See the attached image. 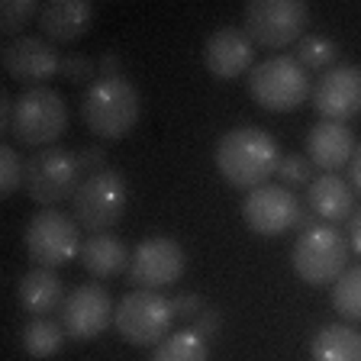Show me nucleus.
Masks as SVG:
<instances>
[{
	"label": "nucleus",
	"instance_id": "f257e3e1",
	"mask_svg": "<svg viewBox=\"0 0 361 361\" xmlns=\"http://www.w3.org/2000/svg\"><path fill=\"white\" fill-rule=\"evenodd\" d=\"M281 158L284 155H281V145L274 142V135L258 126L229 129L216 142L219 174L226 178V184H233L239 190H255L268 184L271 174H278Z\"/></svg>",
	"mask_w": 361,
	"mask_h": 361
},
{
	"label": "nucleus",
	"instance_id": "f03ea898",
	"mask_svg": "<svg viewBox=\"0 0 361 361\" xmlns=\"http://www.w3.org/2000/svg\"><path fill=\"white\" fill-rule=\"evenodd\" d=\"M81 116L100 139H126L142 116V97L126 78H97L84 90Z\"/></svg>",
	"mask_w": 361,
	"mask_h": 361
},
{
	"label": "nucleus",
	"instance_id": "7ed1b4c3",
	"mask_svg": "<svg viewBox=\"0 0 361 361\" xmlns=\"http://www.w3.org/2000/svg\"><path fill=\"white\" fill-rule=\"evenodd\" d=\"M68 129V106L55 87H26L13 100V116H10V135L20 145L32 149H49L65 135Z\"/></svg>",
	"mask_w": 361,
	"mask_h": 361
},
{
	"label": "nucleus",
	"instance_id": "20e7f679",
	"mask_svg": "<svg viewBox=\"0 0 361 361\" xmlns=\"http://www.w3.org/2000/svg\"><path fill=\"white\" fill-rule=\"evenodd\" d=\"M248 94L264 110L290 113L313 97L310 71L290 55H274L248 71Z\"/></svg>",
	"mask_w": 361,
	"mask_h": 361
},
{
	"label": "nucleus",
	"instance_id": "39448f33",
	"mask_svg": "<svg viewBox=\"0 0 361 361\" xmlns=\"http://www.w3.org/2000/svg\"><path fill=\"white\" fill-rule=\"evenodd\" d=\"M290 262L297 278L307 281V284H336L348 271V235H342L332 223H316L313 229L297 235Z\"/></svg>",
	"mask_w": 361,
	"mask_h": 361
},
{
	"label": "nucleus",
	"instance_id": "423d86ee",
	"mask_svg": "<svg viewBox=\"0 0 361 361\" xmlns=\"http://www.w3.org/2000/svg\"><path fill=\"white\" fill-rule=\"evenodd\" d=\"M178 319L171 297L161 290H129L113 313V326L129 345H161Z\"/></svg>",
	"mask_w": 361,
	"mask_h": 361
},
{
	"label": "nucleus",
	"instance_id": "0eeeda50",
	"mask_svg": "<svg viewBox=\"0 0 361 361\" xmlns=\"http://www.w3.org/2000/svg\"><path fill=\"white\" fill-rule=\"evenodd\" d=\"M126 203H129L126 178H123L120 171H113V168L87 174V178L81 180L78 194L71 197L75 223L94 235L110 233L113 226L123 219V213H126Z\"/></svg>",
	"mask_w": 361,
	"mask_h": 361
},
{
	"label": "nucleus",
	"instance_id": "6e6552de",
	"mask_svg": "<svg viewBox=\"0 0 361 361\" xmlns=\"http://www.w3.org/2000/svg\"><path fill=\"white\" fill-rule=\"evenodd\" d=\"M310 26V7L303 0H248L245 32L262 49H287L300 42Z\"/></svg>",
	"mask_w": 361,
	"mask_h": 361
},
{
	"label": "nucleus",
	"instance_id": "1a4fd4ad",
	"mask_svg": "<svg viewBox=\"0 0 361 361\" xmlns=\"http://www.w3.org/2000/svg\"><path fill=\"white\" fill-rule=\"evenodd\" d=\"M81 188V161L75 152L49 145L26 161V194L39 207H59Z\"/></svg>",
	"mask_w": 361,
	"mask_h": 361
},
{
	"label": "nucleus",
	"instance_id": "9d476101",
	"mask_svg": "<svg viewBox=\"0 0 361 361\" xmlns=\"http://www.w3.org/2000/svg\"><path fill=\"white\" fill-rule=\"evenodd\" d=\"M23 245L39 268H65L81 255V226L75 223V216H65L59 210H42L30 219L26 233H23Z\"/></svg>",
	"mask_w": 361,
	"mask_h": 361
},
{
	"label": "nucleus",
	"instance_id": "9b49d317",
	"mask_svg": "<svg viewBox=\"0 0 361 361\" xmlns=\"http://www.w3.org/2000/svg\"><path fill=\"white\" fill-rule=\"evenodd\" d=\"M184 268H188V255L178 242L168 235H149L133 248L126 278L139 290H165L184 278Z\"/></svg>",
	"mask_w": 361,
	"mask_h": 361
},
{
	"label": "nucleus",
	"instance_id": "f8f14e48",
	"mask_svg": "<svg viewBox=\"0 0 361 361\" xmlns=\"http://www.w3.org/2000/svg\"><path fill=\"white\" fill-rule=\"evenodd\" d=\"M300 200L290 188H281V184H262V188L248 190L245 203H242V219L255 235H281L287 229L297 226L300 219Z\"/></svg>",
	"mask_w": 361,
	"mask_h": 361
},
{
	"label": "nucleus",
	"instance_id": "ddd939ff",
	"mask_svg": "<svg viewBox=\"0 0 361 361\" xmlns=\"http://www.w3.org/2000/svg\"><path fill=\"white\" fill-rule=\"evenodd\" d=\"M113 313H116V307H113L106 287L81 284L65 297V303L59 310V319L65 326L68 338L90 342V338H97L113 323Z\"/></svg>",
	"mask_w": 361,
	"mask_h": 361
},
{
	"label": "nucleus",
	"instance_id": "4468645a",
	"mask_svg": "<svg viewBox=\"0 0 361 361\" xmlns=\"http://www.w3.org/2000/svg\"><path fill=\"white\" fill-rule=\"evenodd\" d=\"M4 71L26 87H45V81L61 75V55L49 39L20 36L4 45Z\"/></svg>",
	"mask_w": 361,
	"mask_h": 361
},
{
	"label": "nucleus",
	"instance_id": "2eb2a0df",
	"mask_svg": "<svg viewBox=\"0 0 361 361\" xmlns=\"http://www.w3.org/2000/svg\"><path fill=\"white\" fill-rule=\"evenodd\" d=\"M313 106L332 123H345L361 113V68L336 65L313 87Z\"/></svg>",
	"mask_w": 361,
	"mask_h": 361
},
{
	"label": "nucleus",
	"instance_id": "dca6fc26",
	"mask_svg": "<svg viewBox=\"0 0 361 361\" xmlns=\"http://www.w3.org/2000/svg\"><path fill=\"white\" fill-rule=\"evenodd\" d=\"M203 65L219 81H233L255 68V42L248 39L245 30L223 26L203 45Z\"/></svg>",
	"mask_w": 361,
	"mask_h": 361
},
{
	"label": "nucleus",
	"instance_id": "f3484780",
	"mask_svg": "<svg viewBox=\"0 0 361 361\" xmlns=\"http://www.w3.org/2000/svg\"><path fill=\"white\" fill-rule=\"evenodd\" d=\"M355 149H358V142H355V133L345 123L323 120V123H316L307 135L310 161L316 168H323L326 174H336L342 165H348Z\"/></svg>",
	"mask_w": 361,
	"mask_h": 361
},
{
	"label": "nucleus",
	"instance_id": "a211bd4d",
	"mask_svg": "<svg viewBox=\"0 0 361 361\" xmlns=\"http://www.w3.org/2000/svg\"><path fill=\"white\" fill-rule=\"evenodd\" d=\"M94 26V7L87 0H52L39 10V30L49 42H75Z\"/></svg>",
	"mask_w": 361,
	"mask_h": 361
},
{
	"label": "nucleus",
	"instance_id": "6ab92c4d",
	"mask_svg": "<svg viewBox=\"0 0 361 361\" xmlns=\"http://www.w3.org/2000/svg\"><path fill=\"white\" fill-rule=\"evenodd\" d=\"M16 297H20V307L26 313L49 316L55 310H61V303H65V284L52 268H32L20 278Z\"/></svg>",
	"mask_w": 361,
	"mask_h": 361
},
{
	"label": "nucleus",
	"instance_id": "aec40b11",
	"mask_svg": "<svg viewBox=\"0 0 361 361\" xmlns=\"http://www.w3.org/2000/svg\"><path fill=\"white\" fill-rule=\"evenodd\" d=\"M310 210L323 223H342L355 213V190L338 174H319L310 184Z\"/></svg>",
	"mask_w": 361,
	"mask_h": 361
},
{
	"label": "nucleus",
	"instance_id": "412c9836",
	"mask_svg": "<svg viewBox=\"0 0 361 361\" xmlns=\"http://www.w3.org/2000/svg\"><path fill=\"white\" fill-rule=\"evenodd\" d=\"M129 258H133V252L126 248V242L106 233L90 235L81 245V264L94 278H116V274L129 271Z\"/></svg>",
	"mask_w": 361,
	"mask_h": 361
},
{
	"label": "nucleus",
	"instance_id": "4be33fe9",
	"mask_svg": "<svg viewBox=\"0 0 361 361\" xmlns=\"http://www.w3.org/2000/svg\"><path fill=\"white\" fill-rule=\"evenodd\" d=\"M313 361H361V332L352 326L329 323L313 336Z\"/></svg>",
	"mask_w": 361,
	"mask_h": 361
},
{
	"label": "nucleus",
	"instance_id": "5701e85b",
	"mask_svg": "<svg viewBox=\"0 0 361 361\" xmlns=\"http://www.w3.org/2000/svg\"><path fill=\"white\" fill-rule=\"evenodd\" d=\"M65 338H68V332H65V326H61V319L32 316L20 332V345L30 358H52V355L61 352Z\"/></svg>",
	"mask_w": 361,
	"mask_h": 361
},
{
	"label": "nucleus",
	"instance_id": "b1692460",
	"mask_svg": "<svg viewBox=\"0 0 361 361\" xmlns=\"http://www.w3.org/2000/svg\"><path fill=\"white\" fill-rule=\"evenodd\" d=\"M152 361H210V348L194 329H180L155 345Z\"/></svg>",
	"mask_w": 361,
	"mask_h": 361
},
{
	"label": "nucleus",
	"instance_id": "393cba45",
	"mask_svg": "<svg viewBox=\"0 0 361 361\" xmlns=\"http://www.w3.org/2000/svg\"><path fill=\"white\" fill-rule=\"evenodd\" d=\"M332 307L345 316V319L361 323V264L348 268L345 274L332 284Z\"/></svg>",
	"mask_w": 361,
	"mask_h": 361
},
{
	"label": "nucleus",
	"instance_id": "a878e982",
	"mask_svg": "<svg viewBox=\"0 0 361 361\" xmlns=\"http://www.w3.org/2000/svg\"><path fill=\"white\" fill-rule=\"evenodd\" d=\"M338 59V45L332 42L329 36H319V32H313V36H303L300 42H297V61H300L303 68H313V71H319V68H332V61Z\"/></svg>",
	"mask_w": 361,
	"mask_h": 361
},
{
	"label": "nucleus",
	"instance_id": "bb28decb",
	"mask_svg": "<svg viewBox=\"0 0 361 361\" xmlns=\"http://www.w3.org/2000/svg\"><path fill=\"white\" fill-rule=\"evenodd\" d=\"M26 188V161L13 145H0V197H13Z\"/></svg>",
	"mask_w": 361,
	"mask_h": 361
},
{
	"label": "nucleus",
	"instance_id": "cd10ccee",
	"mask_svg": "<svg viewBox=\"0 0 361 361\" xmlns=\"http://www.w3.org/2000/svg\"><path fill=\"white\" fill-rule=\"evenodd\" d=\"M39 4L36 0H4L0 4V30L7 32V36L20 39V30L30 26L32 16H39Z\"/></svg>",
	"mask_w": 361,
	"mask_h": 361
},
{
	"label": "nucleus",
	"instance_id": "c85d7f7f",
	"mask_svg": "<svg viewBox=\"0 0 361 361\" xmlns=\"http://www.w3.org/2000/svg\"><path fill=\"white\" fill-rule=\"evenodd\" d=\"M278 178L284 180L287 188H293V184H310V180H313V161H310L307 155H297V152H290V155L281 158Z\"/></svg>",
	"mask_w": 361,
	"mask_h": 361
},
{
	"label": "nucleus",
	"instance_id": "c756f323",
	"mask_svg": "<svg viewBox=\"0 0 361 361\" xmlns=\"http://www.w3.org/2000/svg\"><path fill=\"white\" fill-rule=\"evenodd\" d=\"M61 78H68V81L75 84H94L97 81V65L94 61H87L84 55H68V59H61Z\"/></svg>",
	"mask_w": 361,
	"mask_h": 361
},
{
	"label": "nucleus",
	"instance_id": "7c9ffc66",
	"mask_svg": "<svg viewBox=\"0 0 361 361\" xmlns=\"http://www.w3.org/2000/svg\"><path fill=\"white\" fill-rule=\"evenodd\" d=\"M219 326H223V319H219V310H203V313L194 319V326H190V329H194L197 336L203 338V342H210V338L219 336Z\"/></svg>",
	"mask_w": 361,
	"mask_h": 361
},
{
	"label": "nucleus",
	"instance_id": "2f4dec72",
	"mask_svg": "<svg viewBox=\"0 0 361 361\" xmlns=\"http://www.w3.org/2000/svg\"><path fill=\"white\" fill-rule=\"evenodd\" d=\"M171 303H174V313H178L180 319H190V323L207 310L197 293H178V297H171Z\"/></svg>",
	"mask_w": 361,
	"mask_h": 361
},
{
	"label": "nucleus",
	"instance_id": "473e14b6",
	"mask_svg": "<svg viewBox=\"0 0 361 361\" xmlns=\"http://www.w3.org/2000/svg\"><path fill=\"white\" fill-rule=\"evenodd\" d=\"M78 161H81V171H87V174L106 171V152L104 149H81Z\"/></svg>",
	"mask_w": 361,
	"mask_h": 361
},
{
	"label": "nucleus",
	"instance_id": "72a5a7b5",
	"mask_svg": "<svg viewBox=\"0 0 361 361\" xmlns=\"http://www.w3.org/2000/svg\"><path fill=\"white\" fill-rule=\"evenodd\" d=\"M97 75L100 78H123V61L116 52H104L97 61Z\"/></svg>",
	"mask_w": 361,
	"mask_h": 361
},
{
	"label": "nucleus",
	"instance_id": "f704fd0d",
	"mask_svg": "<svg viewBox=\"0 0 361 361\" xmlns=\"http://www.w3.org/2000/svg\"><path fill=\"white\" fill-rule=\"evenodd\" d=\"M348 248L361 255V207L348 216Z\"/></svg>",
	"mask_w": 361,
	"mask_h": 361
},
{
	"label": "nucleus",
	"instance_id": "c9c22d12",
	"mask_svg": "<svg viewBox=\"0 0 361 361\" xmlns=\"http://www.w3.org/2000/svg\"><path fill=\"white\" fill-rule=\"evenodd\" d=\"M348 184H352L355 190H361V142H358V149H355L352 161H348Z\"/></svg>",
	"mask_w": 361,
	"mask_h": 361
},
{
	"label": "nucleus",
	"instance_id": "e433bc0d",
	"mask_svg": "<svg viewBox=\"0 0 361 361\" xmlns=\"http://www.w3.org/2000/svg\"><path fill=\"white\" fill-rule=\"evenodd\" d=\"M10 116H13V97H10L7 90L0 94V126L10 133Z\"/></svg>",
	"mask_w": 361,
	"mask_h": 361
}]
</instances>
